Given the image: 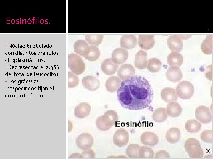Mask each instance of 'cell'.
I'll use <instances>...</instances> for the list:
<instances>
[{
    "mask_svg": "<svg viewBox=\"0 0 213 159\" xmlns=\"http://www.w3.org/2000/svg\"><path fill=\"white\" fill-rule=\"evenodd\" d=\"M166 110L167 115L169 116L175 117L179 115L182 111L181 105L178 102H172L168 104Z\"/></svg>",
    "mask_w": 213,
    "mask_h": 159,
    "instance_id": "obj_25",
    "label": "cell"
},
{
    "mask_svg": "<svg viewBox=\"0 0 213 159\" xmlns=\"http://www.w3.org/2000/svg\"><path fill=\"white\" fill-rule=\"evenodd\" d=\"M79 82V79L78 77L69 72H68V87L70 88H74L78 85Z\"/></svg>",
    "mask_w": 213,
    "mask_h": 159,
    "instance_id": "obj_35",
    "label": "cell"
},
{
    "mask_svg": "<svg viewBox=\"0 0 213 159\" xmlns=\"http://www.w3.org/2000/svg\"><path fill=\"white\" fill-rule=\"evenodd\" d=\"M167 61L170 66L180 67L183 63V58L180 53L178 52L173 51L168 56Z\"/></svg>",
    "mask_w": 213,
    "mask_h": 159,
    "instance_id": "obj_21",
    "label": "cell"
},
{
    "mask_svg": "<svg viewBox=\"0 0 213 159\" xmlns=\"http://www.w3.org/2000/svg\"><path fill=\"white\" fill-rule=\"evenodd\" d=\"M11 22H12V24L14 23L15 22V20L14 19H13V20H12Z\"/></svg>",
    "mask_w": 213,
    "mask_h": 159,
    "instance_id": "obj_37",
    "label": "cell"
},
{
    "mask_svg": "<svg viewBox=\"0 0 213 159\" xmlns=\"http://www.w3.org/2000/svg\"><path fill=\"white\" fill-rule=\"evenodd\" d=\"M196 118L204 123L209 122L212 120V115L209 108L205 105H199L195 111Z\"/></svg>",
    "mask_w": 213,
    "mask_h": 159,
    "instance_id": "obj_7",
    "label": "cell"
},
{
    "mask_svg": "<svg viewBox=\"0 0 213 159\" xmlns=\"http://www.w3.org/2000/svg\"><path fill=\"white\" fill-rule=\"evenodd\" d=\"M161 96L163 100L168 103L175 102L178 98L175 90L170 87L163 89L161 91Z\"/></svg>",
    "mask_w": 213,
    "mask_h": 159,
    "instance_id": "obj_20",
    "label": "cell"
},
{
    "mask_svg": "<svg viewBox=\"0 0 213 159\" xmlns=\"http://www.w3.org/2000/svg\"><path fill=\"white\" fill-rule=\"evenodd\" d=\"M170 156L168 152L164 150H160L157 152L155 155V159H168Z\"/></svg>",
    "mask_w": 213,
    "mask_h": 159,
    "instance_id": "obj_36",
    "label": "cell"
},
{
    "mask_svg": "<svg viewBox=\"0 0 213 159\" xmlns=\"http://www.w3.org/2000/svg\"><path fill=\"white\" fill-rule=\"evenodd\" d=\"M213 134L212 130H205L200 134V138L205 142L212 143L213 141Z\"/></svg>",
    "mask_w": 213,
    "mask_h": 159,
    "instance_id": "obj_34",
    "label": "cell"
},
{
    "mask_svg": "<svg viewBox=\"0 0 213 159\" xmlns=\"http://www.w3.org/2000/svg\"><path fill=\"white\" fill-rule=\"evenodd\" d=\"M166 76L170 81L177 82L181 80L183 74L181 70L179 67H171L167 70Z\"/></svg>",
    "mask_w": 213,
    "mask_h": 159,
    "instance_id": "obj_19",
    "label": "cell"
},
{
    "mask_svg": "<svg viewBox=\"0 0 213 159\" xmlns=\"http://www.w3.org/2000/svg\"><path fill=\"white\" fill-rule=\"evenodd\" d=\"M162 65V62L159 59L151 58L148 61L147 69L152 72H158L160 70Z\"/></svg>",
    "mask_w": 213,
    "mask_h": 159,
    "instance_id": "obj_30",
    "label": "cell"
},
{
    "mask_svg": "<svg viewBox=\"0 0 213 159\" xmlns=\"http://www.w3.org/2000/svg\"><path fill=\"white\" fill-rule=\"evenodd\" d=\"M118 64L114 63L111 59H106L101 63V68L103 72L107 75L114 74L118 68Z\"/></svg>",
    "mask_w": 213,
    "mask_h": 159,
    "instance_id": "obj_14",
    "label": "cell"
},
{
    "mask_svg": "<svg viewBox=\"0 0 213 159\" xmlns=\"http://www.w3.org/2000/svg\"><path fill=\"white\" fill-rule=\"evenodd\" d=\"M120 79L117 76H112L106 81L105 86L106 90L110 92L116 91L121 84Z\"/></svg>",
    "mask_w": 213,
    "mask_h": 159,
    "instance_id": "obj_22",
    "label": "cell"
},
{
    "mask_svg": "<svg viewBox=\"0 0 213 159\" xmlns=\"http://www.w3.org/2000/svg\"><path fill=\"white\" fill-rule=\"evenodd\" d=\"M135 74L134 67L129 64H125L121 66L118 69L117 75L122 80L130 78Z\"/></svg>",
    "mask_w": 213,
    "mask_h": 159,
    "instance_id": "obj_10",
    "label": "cell"
},
{
    "mask_svg": "<svg viewBox=\"0 0 213 159\" xmlns=\"http://www.w3.org/2000/svg\"><path fill=\"white\" fill-rule=\"evenodd\" d=\"M120 44L123 48L127 49H132L136 45V38L133 35H123L120 39Z\"/></svg>",
    "mask_w": 213,
    "mask_h": 159,
    "instance_id": "obj_17",
    "label": "cell"
},
{
    "mask_svg": "<svg viewBox=\"0 0 213 159\" xmlns=\"http://www.w3.org/2000/svg\"><path fill=\"white\" fill-rule=\"evenodd\" d=\"M103 38L102 35H86V41L91 45L98 46L102 42Z\"/></svg>",
    "mask_w": 213,
    "mask_h": 159,
    "instance_id": "obj_33",
    "label": "cell"
},
{
    "mask_svg": "<svg viewBox=\"0 0 213 159\" xmlns=\"http://www.w3.org/2000/svg\"><path fill=\"white\" fill-rule=\"evenodd\" d=\"M167 44L171 51L179 52L182 51L183 46L182 39L176 35L169 36L167 39Z\"/></svg>",
    "mask_w": 213,
    "mask_h": 159,
    "instance_id": "obj_15",
    "label": "cell"
},
{
    "mask_svg": "<svg viewBox=\"0 0 213 159\" xmlns=\"http://www.w3.org/2000/svg\"><path fill=\"white\" fill-rule=\"evenodd\" d=\"M129 136L128 132L125 129L121 128L117 130L113 136V141L117 146H125L129 141Z\"/></svg>",
    "mask_w": 213,
    "mask_h": 159,
    "instance_id": "obj_8",
    "label": "cell"
},
{
    "mask_svg": "<svg viewBox=\"0 0 213 159\" xmlns=\"http://www.w3.org/2000/svg\"><path fill=\"white\" fill-rule=\"evenodd\" d=\"M184 148L190 157L192 158H201L204 156V151L199 141L193 138L186 140L184 143Z\"/></svg>",
    "mask_w": 213,
    "mask_h": 159,
    "instance_id": "obj_3",
    "label": "cell"
},
{
    "mask_svg": "<svg viewBox=\"0 0 213 159\" xmlns=\"http://www.w3.org/2000/svg\"><path fill=\"white\" fill-rule=\"evenodd\" d=\"M117 95L122 107L130 110H139L149 106L153 99V92L146 79L136 75L122 82Z\"/></svg>",
    "mask_w": 213,
    "mask_h": 159,
    "instance_id": "obj_1",
    "label": "cell"
},
{
    "mask_svg": "<svg viewBox=\"0 0 213 159\" xmlns=\"http://www.w3.org/2000/svg\"><path fill=\"white\" fill-rule=\"evenodd\" d=\"M181 132L179 129L176 127H172L167 132L166 139L168 142L171 143L178 142L181 137Z\"/></svg>",
    "mask_w": 213,
    "mask_h": 159,
    "instance_id": "obj_24",
    "label": "cell"
},
{
    "mask_svg": "<svg viewBox=\"0 0 213 159\" xmlns=\"http://www.w3.org/2000/svg\"><path fill=\"white\" fill-rule=\"evenodd\" d=\"M28 24H30L31 23V21L30 20H28Z\"/></svg>",
    "mask_w": 213,
    "mask_h": 159,
    "instance_id": "obj_38",
    "label": "cell"
},
{
    "mask_svg": "<svg viewBox=\"0 0 213 159\" xmlns=\"http://www.w3.org/2000/svg\"><path fill=\"white\" fill-rule=\"evenodd\" d=\"M128 57L127 50L123 48H118L112 52L111 59L114 63L117 64H120L126 61Z\"/></svg>",
    "mask_w": 213,
    "mask_h": 159,
    "instance_id": "obj_13",
    "label": "cell"
},
{
    "mask_svg": "<svg viewBox=\"0 0 213 159\" xmlns=\"http://www.w3.org/2000/svg\"><path fill=\"white\" fill-rule=\"evenodd\" d=\"M76 143L78 148L83 150H86L93 146L94 140L93 136L90 134L83 133L77 137Z\"/></svg>",
    "mask_w": 213,
    "mask_h": 159,
    "instance_id": "obj_6",
    "label": "cell"
},
{
    "mask_svg": "<svg viewBox=\"0 0 213 159\" xmlns=\"http://www.w3.org/2000/svg\"><path fill=\"white\" fill-rule=\"evenodd\" d=\"M100 56V52L96 46H88L83 56L85 59L89 61H95L97 60Z\"/></svg>",
    "mask_w": 213,
    "mask_h": 159,
    "instance_id": "obj_23",
    "label": "cell"
},
{
    "mask_svg": "<svg viewBox=\"0 0 213 159\" xmlns=\"http://www.w3.org/2000/svg\"><path fill=\"white\" fill-rule=\"evenodd\" d=\"M90 105L85 102L77 105L75 108L74 114L78 118H83L87 116L91 111Z\"/></svg>",
    "mask_w": 213,
    "mask_h": 159,
    "instance_id": "obj_16",
    "label": "cell"
},
{
    "mask_svg": "<svg viewBox=\"0 0 213 159\" xmlns=\"http://www.w3.org/2000/svg\"><path fill=\"white\" fill-rule=\"evenodd\" d=\"M154 36L152 35H140L138 36V44L145 50L152 48L155 44Z\"/></svg>",
    "mask_w": 213,
    "mask_h": 159,
    "instance_id": "obj_12",
    "label": "cell"
},
{
    "mask_svg": "<svg viewBox=\"0 0 213 159\" xmlns=\"http://www.w3.org/2000/svg\"><path fill=\"white\" fill-rule=\"evenodd\" d=\"M212 40L213 35H208L201 44V49L205 54H209L212 53Z\"/></svg>",
    "mask_w": 213,
    "mask_h": 159,
    "instance_id": "obj_27",
    "label": "cell"
},
{
    "mask_svg": "<svg viewBox=\"0 0 213 159\" xmlns=\"http://www.w3.org/2000/svg\"><path fill=\"white\" fill-rule=\"evenodd\" d=\"M68 65L72 72L76 75L82 74L85 69V64L82 58L74 53L68 55Z\"/></svg>",
    "mask_w": 213,
    "mask_h": 159,
    "instance_id": "obj_4",
    "label": "cell"
},
{
    "mask_svg": "<svg viewBox=\"0 0 213 159\" xmlns=\"http://www.w3.org/2000/svg\"><path fill=\"white\" fill-rule=\"evenodd\" d=\"M81 82L85 88L91 91L96 90L100 86L98 79L93 76H86L83 77Z\"/></svg>",
    "mask_w": 213,
    "mask_h": 159,
    "instance_id": "obj_9",
    "label": "cell"
},
{
    "mask_svg": "<svg viewBox=\"0 0 213 159\" xmlns=\"http://www.w3.org/2000/svg\"><path fill=\"white\" fill-rule=\"evenodd\" d=\"M168 115L165 108L160 107L155 110L152 115L153 120L158 122H163L166 120Z\"/></svg>",
    "mask_w": 213,
    "mask_h": 159,
    "instance_id": "obj_26",
    "label": "cell"
},
{
    "mask_svg": "<svg viewBox=\"0 0 213 159\" xmlns=\"http://www.w3.org/2000/svg\"><path fill=\"white\" fill-rule=\"evenodd\" d=\"M176 92L177 95L180 98L184 99H188L193 94L194 87L190 82L184 80L178 84Z\"/></svg>",
    "mask_w": 213,
    "mask_h": 159,
    "instance_id": "obj_5",
    "label": "cell"
},
{
    "mask_svg": "<svg viewBox=\"0 0 213 159\" xmlns=\"http://www.w3.org/2000/svg\"><path fill=\"white\" fill-rule=\"evenodd\" d=\"M148 62L147 52L143 50L138 51L135 55L134 64L139 69L146 68Z\"/></svg>",
    "mask_w": 213,
    "mask_h": 159,
    "instance_id": "obj_18",
    "label": "cell"
},
{
    "mask_svg": "<svg viewBox=\"0 0 213 159\" xmlns=\"http://www.w3.org/2000/svg\"><path fill=\"white\" fill-rule=\"evenodd\" d=\"M88 44L83 40H79L73 44L74 51L77 54L83 56L88 46Z\"/></svg>",
    "mask_w": 213,
    "mask_h": 159,
    "instance_id": "obj_28",
    "label": "cell"
},
{
    "mask_svg": "<svg viewBox=\"0 0 213 159\" xmlns=\"http://www.w3.org/2000/svg\"><path fill=\"white\" fill-rule=\"evenodd\" d=\"M140 140L145 145L154 147L158 142V137L155 133L150 131H146L143 133L140 136Z\"/></svg>",
    "mask_w": 213,
    "mask_h": 159,
    "instance_id": "obj_11",
    "label": "cell"
},
{
    "mask_svg": "<svg viewBox=\"0 0 213 159\" xmlns=\"http://www.w3.org/2000/svg\"><path fill=\"white\" fill-rule=\"evenodd\" d=\"M140 146L137 144H131L129 145L126 149L127 155L131 158H139V150Z\"/></svg>",
    "mask_w": 213,
    "mask_h": 159,
    "instance_id": "obj_32",
    "label": "cell"
},
{
    "mask_svg": "<svg viewBox=\"0 0 213 159\" xmlns=\"http://www.w3.org/2000/svg\"><path fill=\"white\" fill-rule=\"evenodd\" d=\"M201 124L195 119L188 120L185 123V128L189 132L196 133L199 131L201 128Z\"/></svg>",
    "mask_w": 213,
    "mask_h": 159,
    "instance_id": "obj_29",
    "label": "cell"
},
{
    "mask_svg": "<svg viewBox=\"0 0 213 159\" xmlns=\"http://www.w3.org/2000/svg\"><path fill=\"white\" fill-rule=\"evenodd\" d=\"M154 152L151 148L147 146H140L139 150V157L140 158H153Z\"/></svg>",
    "mask_w": 213,
    "mask_h": 159,
    "instance_id": "obj_31",
    "label": "cell"
},
{
    "mask_svg": "<svg viewBox=\"0 0 213 159\" xmlns=\"http://www.w3.org/2000/svg\"><path fill=\"white\" fill-rule=\"evenodd\" d=\"M118 120V115L116 111L114 110H108L96 119V125L99 130L106 131L115 125Z\"/></svg>",
    "mask_w": 213,
    "mask_h": 159,
    "instance_id": "obj_2",
    "label": "cell"
}]
</instances>
